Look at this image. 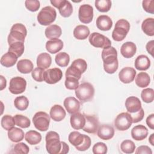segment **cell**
Wrapping results in <instances>:
<instances>
[{"mask_svg": "<svg viewBox=\"0 0 154 154\" xmlns=\"http://www.w3.org/2000/svg\"><path fill=\"white\" fill-rule=\"evenodd\" d=\"M65 87L69 90H76L79 85V80L75 78L67 76L66 77V80L64 82Z\"/></svg>", "mask_w": 154, "mask_h": 154, "instance_id": "ee69618b", "label": "cell"}, {"mask_svg": "<svg viewBox=\"0 0 154 154\" xmlns=\"http://www.w3.org/2000/svg\"><path fill=\"white\" fill-rule=\"evenodd\" d=\"M14 106L20 111H24L27 109L29 105L28 98L24 96H17L14 100Z\"/></svg>", "mask_w": 154, "mask_h": 154, "instance_id": "8d00e7d4", "label": "cell"}, {"mask_svg": "<svg viewBox=\"0 0 154 154\" xmlns=\"http://www.w3.org/2000/svg\"><path fill=\"white\" fill-rule=\"evenodd\" d=\"M142 6L144 10L151 14L154 13V1L153 0H144L142 2Z\"/></svg>", "mask_w": 154, "mask_h": 154, "instance_id": "f5cc1de1", "label": "cell"}, {"mask_svg": "<svg viewBox=\"0 0 154 154\" xmlns=\"http://www.w3.org/2000/svg\"><path fill=\"white\" fill-rule=\"evenodd\" d=\"M25 5L28 10L34 12L39 9L40 3L37 0H26L25 1Z\"/></svg>", "mask_w": 154, "mask_h": 154, "instance_id": "681fc988", "label": "cell"}, {"mask_svg": "<svg viewBox=\"0 0 154 154\" xmlns=\"http://www.w3.org/2000/svg\"><path fill=\"white\" fill-rule=\"evenodd\" d=\"M84 138V134H81L78 131H73L70 132L68 137L69 141L75 147L80 145L83 142Z\"/></svg>", "mask_w": 154, "mask_h": 154, "instance_id": "e575fe53", "label": "cell"}, {"mask_svg": "<svg viewBox=\"0 0 154 154\" xmlns=\"http://www.w3.org/2000/svg\"><path fill=\"white\" fill-rule=\"evenodd\" d=\"M82 74V73L79 69H78L76 67L71 65L66 70L65 75H66V77H67V76L73 77L79 80L80 79Z\"/></svg>", "mask_w": 154, "mask_h": 154, "instance_id": "f6af8a7d", "label": "cell"}, {"mask_svg": "<svg viewBox=\"0 0 154 154\" xmlns=\"http://www.w3.org/2000/svg\"><path fill=\"white\" fill-rule=\"evenodd\" d=\"M141 29L143 31L149 36L154 35V19L149 17L143 20L141 24Z\"/></svg>", "mask_w": 154, "mask_h": 154, "instance_id": "d6a6232c", "label": "cell"}, {"mask_svg": "<svg viewBox=\"0 0 154 154\" xmlns=\"http://www.w3.org/2000/svg\"><path fill=\"white\" fill-rule=\"evenodd\" d=\"M0 78H1V88H0V90H2L4 88H5L6 87L7 81H6V79L2 75L0 76Z\"/></svg>", "mask_w": 154, "mask_h": 154, "instance_id": "91938a15", "label": "cell"}, {"mask_svg": "<svg viewBox=\"0 0 154 154\" xmlns=\"http://www.w3.org/2000/svg\"><path fill=\"white\" fill-rule=\"evenodd\" d=\"M88 40L90 43L95 48H105L111 46V42L107 37L96 32L90 35Z\"/></svg>", "mask_w": 154, "mask_h": 154, "instance_id": "ba28073f", "label": "cell"}, {"mask_svg": "<svg viewBox=\"0 0 154 154\" xmlns=\"http://www.w3.org/2000/svg\"><path fill=\"white\" fill-rule=\"evenodd\" d=\"M107 150L108 148L106 145L102 142L96 143L92 148V151L94 154H105L107 153Z\"/></svg>", "mask_w": 154, "mask_h": 154, "instance_id": "7dc6e473", "label": "cell"}, {"mask_svg": "<svg viewBox=\"0 0 154 154\" xmlns=\"http://www.w3.org/2000/svg\"><path fill=\"white\" fill-rule=\"evenodd\" d=\"M64 106L69 114H74L79 111L80 102L74 97H66L63 102Z\"/></svg>", "mask_w": 154, "mask_h": 154, "instance_id": "ac0fdd59", "label": "cell"}, {"mask_svg": "<svg viewBox=\"0 0 154 154\" xmlns=\"http://www.w3.org/2000/svg\"><path fill=\"white\" fill-rule=\"evenodd\" d=\"M8 137L14 143H18L22 141L24 138L23 131L18 128H13L9 131H8Z\"/></svg>", "mask_w": 154, "mask_h": 154, "instance_id": "4dcf8cb0", "label": "cell"}, {"mask_svg": "<svg viewBox=\"0 0 154 154\" xmlns=\"http://www.w3.org/2000/svg\"><path fill=\"white\" fill-rule=\"evenodd\" d=\"M27 34V30L25 26L22 23H16L12 26L7 41L9 45L15 42L24 43L25 38Z\"/></svg>", "mask_w": 154, "mask_h": 154, "instance_id": "3957f363", "label": "cell"}, {"mask_svg": "<svg viewBox=\"0 0 154 154\" xmlns=\"http://www.w3.org/2000/svg\"><path fill=\"white\" fill-rule=\"evenodd\" d=\"M57 17V12L55 8L51 6H46L42 8L37 14L38 22L43 26L49 25L53 23Z\"/></svg>", "mask_w": 154, "mask_h": 154, "instance_id": "8992f818", "label": "cell"}, {"mask_svg": "<svg viewBox=\"0 0 154 154\" xmlns=\"http://www.w3.org/2000/svg\"><path fill=\"white\" fill-rule=\"evenodd\" d=\"M33 63L28 59H23L19 60L17 63V70L23 74H28L33 70Z\"/></svg>", "mask_w": 154, "mask_h": 154, "instance_id": "f1b7e54d", "label": "cell"}, {"mask_svg": "<svg viewBox=\"0 0 154 154\" xmlns=\"http://www.w3.org/2000/svg\"><path fill=\"white\" fill-rule=\"evenodd\" d=\"M26 87V80L20 76H16L10 79L9 91L14 94H19L25 91Z\"/></svg>", "mask_w": 154, "mask_h": 154, "instance_id": "8fae6325", "label": "cell"}, {"mask_svg": "<svg viewBox=\"0 0 154 154\" xmlns=\"http://www.w3.org/2000/svg\"><path fill=\"white\" fill-rule=\"evenodd\" d=\"M135 84L141 88L147 87L150 82V78L146 72H140L135 78Z\"/></svg>", "mask_w": 154, "mask_h": 154, "instance_id": "836d02e7", "label": "cell"}, {"mask_svg": "<svg viewBox=\"0 0 154 154\" xmlns=\"http://www.w3.org/2000/svg\"><path fill=\"white\" fill-rule=\"evenodd\" d=\"M146 123L151 129H154V114H151L147 117Z\"/></svg>", "mask_w": 154, "mask_h": 154, "instance_id": "9f6ffc18", "label": "cell"}, {"mask_svg": "<svg viewBox=\"0 0 154 154\" xmlns=\"http://www.w3.org/2000/svg\"><path fill=\"white\" fill-rule=\"evenodd\" d=\"M94 4L96 9L102 13L108 12L111 7V1L109 0H96Z\"/></svg>", "mask_w": 154, "mask_h": 154, "instance_id": "ab89813d", "label": "cell"}, {"mask_svg": "<svg viewBox=\"0 0 154 154\" xmlns=\"http://www.w3.org/2000/svg\"><path fill=\"white\" fill-rule=\"evenodd\" d=\"M61 150L60 154H66L69 152V146L64 141H61Z\"/></svg>", "mask_w": 154, "mask_h": 154, "instance_id": "680465c9", "label": "cell"}, {"mask_svg": "<svg viewBox=\"0 0 154 154\" xmlns=\"http://www.w3.org/2000/svg\"><path fill=\"white\" fill-rule=\"evenodd\" d=\"M153 47H154V41L150 40L149 41L146 46V48L147 51L150 54L152 57L153 56Z\"/></svg>", "mask_w": 154, "mask_h": 154, "instance_id": "6f0895ef", "label": "cell"}, {"mask_svg": "<svg viewBox=\"0 0 154 154\" xmlns=\"http://www.w3.org/2000/svg\"><path fill=\"white\" fill-rule=\"evenodd\" d=\"M85 123L82 128L83 131L88 134H95L99 128V123L97 117L94 116L84 115Z\"/></svg>", "mask_w": 154, "mask_h": 154, "instance_id": "5bb4252c", "label": "cell"}, {"mask_svg": "<svg viewBox=\"0 0 154 154\" xmlns=\"http://www.w3.org/2000/svg\"><path fill=\"white\" fill-rule=\"evenodd\" d=\"M63 77V72L59 68L49 69L45 71L44 81L49 84H54L59 82Z\"/></svg>", "mask_w": 154, "mask_h": 154, "instance_id": "4fadbf2b", "label": "cell"}, {"mask_svg": "<svg viewBox=\"0 0 154 154\" xmlns=\"http://www.w3.org/2000/svg\"><path fill=\"white\" fill-rule=\"evenodd\" d=\"M24 43L15 42L9 45L8 51L14 54L17 57H20L24 52Z\"/></svg>", "mask_w": 154, "mask_h": 154, "instance_id": "f35d334b", "label": "cell"}, {"mask_svg": "<svg viewBox=\"0 0 154 154\" xmlns=\"http://www.w3.org/2000/svg\"><path fill=\"white\" fill-rule=\"evenodd\" d=\"M135 153L136 154H138V153L152 154V149L147 146H141L137 149L135 151Z\"/></svg>", "mask_w": 154, "mask_h": 154, "instance_id": "11a10c76", "label": "cell"}, {"mask_svg": "<svg viewBox=\"0 0 154 154\" xmlns=\"http://www.w3.org/2000/svg\"><path fill=\"white\" fill-rule=\"evenodd\" d=\"M71 65L79 69L82 73H84L87 69V64L86 61L81 58H78L74 60Z\"/></svg>", "mask_w": 154, "mask_h": 154, "instance_id": "f907efd6", "label": "cell"}, {"mask_svg": "<svg viewBox=\"0 0 154 154\" xmlns=\"http://www.w3.org/2000/svg\"><path fill=\"white\" fill-rule=\"evenodd\" d=\"M121 150L125 153H132L135 149V145L134 143L130 140H125L123 141L120 144Z\"/></svg>", "mask_w": 154, "mask_h": 154, "instance_id": "b9f144b4", "label": "cell"}, {"mask_svg": "<svg viewBox=\"0 0 154 154\" xmlns=\"http://www.w3.org/2000/svg\"><path fill=\"white\" fill-rule=\"evenodd\" d=\"M64 44L61 40L58 38L48 40L46 43V49L51 54H56L63 48Z\"/></svg>", "mask_w": 154, "mask_h": 154, "instance_id": "cb8c5ba5", "label": "cell"}, {"mask_svg": "<svg viewBox=\"0 0 154 154\" xmlns=\"http://www.w3.org/2000/svg\"><path fill=\"white\" fill-rule=\"evenodd\" d=\"M46 149L50 154H60L61 143L59 134L55 131L48 132L45 137Z\"/></svg>", "mask_w": 154, "mask_h": 154, "instance_id": "7a4b0ae2", "label": "cell"}, {"mask_svg": "<svg viewBox=\"0 0 154 154\" xmlns=\"http://www.w3.org/2000/svg\"><path fill=\"white\" fill-rule=\"evenodd\" d=\"M136 71L131 67L123 68L119 73V78L121 82L124 84H129L132 82L135 77Z\"/></svg>", "mask_w": 154, "mask_h": 154, "instance_id": "9a60e30c", "label": "cell"}, {"mask_svg": "<svg viewBox=\"0 0 154 154\" xmlns=\"http://www.w3.org/2000/svg\"><path fill=\"white\" fill-rule=\"evenodd\" d=\"M75 94L81 103L90 101L94 94V88L89 82H83L75 90Z\"/></svg>", "mask_w": 154, "mask_h": 154, "instance_id": "277c9868", "label": "cell"}, {"mask_svg": "<svg viewBox=\"0 0 154 154\" xmlns=\"http://www.w3.org/2000/svg\"><path fill=\"white\" fill-rule=\"evenodd\" d=\"M132 123V118L129 112L119 114L114 120V126L116 129L121 131L128 130L131 126Z\"/></svg>", "mask_w": 154, "mask_h": 154, "instance_id": "9c48e42d", "label": "cell"}, {"mask_svg": "<svg viewBox=\"0 0 154 154\" xmlns=\"http://www.w3.org/2000/svg\"><path fill=\"white\" fill-rule=\"evenodd\" d=\"M134 66L138 70H146L150 66V60L147 56L140 55L135 59Z\"/></svg>", "mask_w": 154, "mask_h": 154, "instance_id": "d4e9b609", "label": "cell"}, {"mask_svg": "<svg viewBox=\"0 0 154 154\" xmlns=\"http://www.w3.org/2000/svg\"><path fill=\"white\" fill-rule=\"evenodd\" d=\"M148 135V130L146 126L143 125H139L134 126L131 130V136L133 139L137 141L144 140Z\"/></svg>", "mask_w": 154, "mask_h": 154, "instance_id": "ffe728a7", "label": "cell"}, {"mask_svg": "<svg viewBox=\"0 0 154 154\" xmlns=\"http://www.w3.org/2000/svg\"><path fill=\"white\" fill-rule=\"evenodd\" d=\"M130 115L132 118V123H138L143 120V119L144 118V111L143 109L141 108L138 111H137L135 113L130 114Z\"/></svg>", "mask_w": 154, "mask_h": 154, "instance_id": "db71d44e", "label": "cell"}, {"mask_svg": "<svg viewBox=\"0 0 154 154\" xmlns=\"http://www.w3.org/2000/svg\"><path fill=\"white\" fill-rule=\"evenodd\" d=\"M15 120L14 117L10 115L4 116L1 120V126L7 131H9L11 128H14L15 126Z\"/></svg>", "mask_w": 154, "mask_h": 154, "instance_id": "74e56055", "label": "cell"}, {"mask_svg": "<svg viewBox=\"0 0 154 154\" xmlns=\"http://www.w3.org/2000/svg\"><path fill=\"white\" fill-rule=\"evenodd\" d=\"M102 59L103 63L104 70L109 74L115 73L118 69L119 62L117 59V51L112 46L103 49L102 51Z\"/></svg>", "mask_w": 154, "mask_h": 154, "instance_id": "6da1fadb", "label": "cell"}, {"mask_svg": "<svg viewBox=\"0 0 154 154\" xmlns=\"http://www.w3.org/2000/svg\"><path fill=\"white\" fill-rule=\"evenodd\" d=\"M45 34L48 38L52 40L58 38L61 35L62 31L60 26L57 25H51L45 29Z\"/></svg>", "mask_w": 154, "mask_h": 154, "instance_id": "484cf974", "label": "cell"}, {"mask_svg": "<svg viewBox=\"0 0 154 154\" xmlns=\"http://www.w3.org/2000/svg\"><path fill=\"white\" fill-rule=\"evenodd\" d=\"M52 63V58L48 53L40 54L37 58V66L38 67L47 69L50 67Z\"/></svg>", "mask_w": 154, "mask_h": 154, "instance_id": "83f0119b", "label": "cell"}, {"mask_svg": "<svg viewBox=\"0 0 154 154\" xmlns=\"http://www.w3.org/2000/svg\"><path fill=\"white\" fill-rule=\"evenodd\" d=\"M18 57L13 53L8 51L4 54L1 58V64L5 67L13 66L17 62Z\"/></svg>", "mask_w": 154, "mask_h": 154, "instance_id": "4316f807", "label": "cell"}, {"mask_svg": "<svg viewBox=\"0 0 154 154\" xmlns=\"http://www.w3.org/2000/svg\"><path fill=\"white\" fill-rule=\"evenodd\" d=\"M91 139L87 135H84V138L83 142L79 146H76L75 148L79 151H85L87 149H88L91 146Z\"/></svg>", "mask_w": 154, "mask_h": 154, "instance_id": "816d5d0a", "label": "cell"}, {"mask_svg": "<svg viewBox=\"0 0 154 154\" xmlns=\"http://www.w3.org/2000/svg\"><path fill=\"white\" fill-rule=\"evenodd\" d=\"M90 34L88 27L84 25L76 26L73 30V35L78 40H85Z\"/></svg>", "mask_w": 154, "mask_h": 154, "instance_id": "f546056e", "label": "cell"}, {"mask_svg": "<svg viewBox=\"0 0 154 154\" xmlns=\"http://www.w3.org/2000/svg\"><path fill=\"white\" fill-rule=\"evenodd\" d=\"M25 139L29 144L36 145L41 141L42 135L37 131L31 130L25 134Z\"/></svg>", "mask_w": 154, "mask_h": 154, "instance_id": "1f68e13d", "label": "cell"}, {"mask_svg": "<svg viewBox=\"0 0 154 154\" xmlns=\"http://www.w3.org/2000/svg\"><path fill=\"white\" fill-rule=\"evenodd\" d=\"M54 7L57 8L59 13L63 17H69L73 13V7L69 1L52 0L50 1Z\"/></svg>", "mask_w": 154, "mask_h": 154, "instance_id": "30bf717a", "label": "cell"}, {"mask_svg": "<svg viewBox=\"0 0 154 154\" xmlns=\"http://www.w3.org/2000/svg\"><path fill=\"white\" fill-rule=\"evenodd\" d=\"M16 125L22 128H27L29 127L31 122L29 119L23 115L16 114L14 116Z\"/></svg>", "mask_w": 154, "mask_h": 154, "instance_id": "60d3db41", "label": "cell"}, {"mask_svg": "<svg viewBox=\"0 0 154 154\" xmlns=\"http://www.w3.org/2000/svg\"><path fill=\"white\" fill-rule=\"evenodd\" d=\"M149 142L152 146H154V134H152L149 138Z\"/></svg>", "mask_w": 154, "mask_h": 154, "instance_id": "94428289", "label": "cell"}, {"mask_svg": "<svg viewBox=\"0 0 154 154\" xmlns=\"http://www.w3.org/2000/svg\"><path fill=\"white\" fill-rule=\"evenodd\" d=\"M51 117L46 112L38 111L32 117V122L35 128L40 131H46L49 128Z\"/></svg>", "mask_w": 154, "mask_h": 154, "instance_id": "52a82bcc", "label": "cell"}, {"mask_svg": "<svg viewBox=\"0 0 154 154\" xmlns=\"http://www.w3.org/2000/svg\"><path fill=\"white\" fill-rule=\"evenodd\" d=\"M125 106L130 114L135 113L141 108V103L140 99L135 96H130L125 101Z\"/></svg>", "mask_w": 154, "mask_h": 154, "instance_id": "e0dca14e", "label": "cell"}, {"mask_svg": "<svg viewBox=\"0 0 154 154\" xmlns=\"http://www.w3.org/2000/svg\"><path fill=\"white\" fill-rule=\"evenodd\" d=\"M56 64L60 67H66L69 63V55L64 52L58 53L55 58Z\"/></svg>", "mask_w": 154, "mask_h": 154, "instance_id": "d590c367", "label": "cell"}, {"mask_svg": "<svg viewBox=\"0 0 154 154\" xmlns=\"http://www.w3.org/2000/svg\"><path fill=\"white\" fill-rule=\"evenodd\" d=\"M141 97L144 102L151 103L154 99V90L150 88H145L142 90Z\"/></svg>", "mask_w": 154, "mask_h": 154, "instance_id": "7bdbcfd3", "label": "cell"}, {"mask_svg": "<svg viewBox=\"0 0 154 154\" xmlns=\"http://www.w3.org/2000/svg\"><path fill=\"white\" fill-rule=\"evenodd\" d=\"M137 51V46L135 44L132 42H127L124 43L120 48V53L126 58H130L134 57Z\"/></svg>", "mask_w": 154, "mask_h": 154, "instance_id": "7402d4cb", "label": "cell"}, {"mask_svg": "<svg viewBox=\"0 0 154 154\" xmlns=\"http://www.w3.org/2000/svg\"><path fill=\"white\" fill-rule=\"evenodd\" d=\"M66 115V111L60 105H54L51 108L49 116L55 122H60L63 120Z\"/></svg>", "mask_w": 154, "mask_h": 154, "instance_id": "44dd1931", "label": "cell"}, {"mask_svg": "<svg viewBox=\"0 0 154 154\" xmlns=\"http://www.w3.org/2000/svg\"><path fill=\"white\" fill-rule=\"evenodd\" d=\"M45 72V69L40 67H36L32 71L31 75L35 81L42 82L44 81Z\"/></svg>", "mask_w": 154, "mask_h": 154, "instance_id": "bcb514c9", "label": "cell"}, {"mask_svg": "<svg viewBox=\"0 0 154 154\" xmlns=\"http://www.w3.org/2000/svg\"><path fill=\"white\" fill-rule=\"evenodd\" d=\"M97 28L102 31H109L112 26L111 19L107 15L99 16L96 21Z\"/></svg>", "mask_w": 154, "mask_h": 154, "instance_id": "603a6c76", "label": "cell"}, {"mask_svg": "<svg viewBox=\"0 0 154 154\" xmlns=\"http://www.w3.org/2000/svg\"><path fill=\"white\" fill-rule=\"evenodd\" d=\"M97 134L100 139L108 140L114 137V129L111 125L103 124L98 128Z\"/></svg>", "mask_w": 154, "mask_h": 154, "instance_id": "2e32d148", "label": "cell"}, {"mask_svg": "<svg viewBox=\"0 0 154 154\" xmlns=\"http://www.w3.org/2000/svg\"><path fill=\"white\" fill-rule=\"evenodd\" d=\"M29 148L24 143H19L16 144L13 149V152L16 154H27L29 153Z\"/></svg>", "mask_w": 154, "mask_h": 154, "instance_id": "c3c4849f", "label": "cell"}, {"mask_svg": "<svg viewBox=\"0 0 154 154\" xmlns=\"http://www.w3.org/2000/svg\"><path fill=\"white\" fill-rule=\"evenodd\" d=\"M78 18L83 23H90L93 18V8L89 4H83L79 7Z\"/></svg>", "mask_w": 154, "mask_h": 154, "instance_id": "7c38bea8", "label": "cell"}, {"mask_svg": "<svg viewBox=\"0 0 154 154\" xmlns=\"http://www.w3.org/2000/svg\"><path fill=\"white\" fill-rule=\"evenodd\" d=\"M70 122L72 128L76 130L82 129L85 123V119L84 114L77 112L72 114L70 116Z\"/></svg>", "mask_w": 154, "mask_h": 154, "instance_id": "d6986e66", "label": "cell"}, {"mask_svg": "<svg viewBox=\"0 0 154 154\" xmlns=\"http://www.w3.org/2000/svg\"><path fill=\"white\" fill-rule=\"evenodd\" d=\"M130 29V24L125 19H122L117 21L112 32V37L114 40L120 42L123 40Z\"/></svg>", "mask_w": 154, "mask_h": 154, "instance_id": "5b68a950", "label": "cell"}]
</instances>
